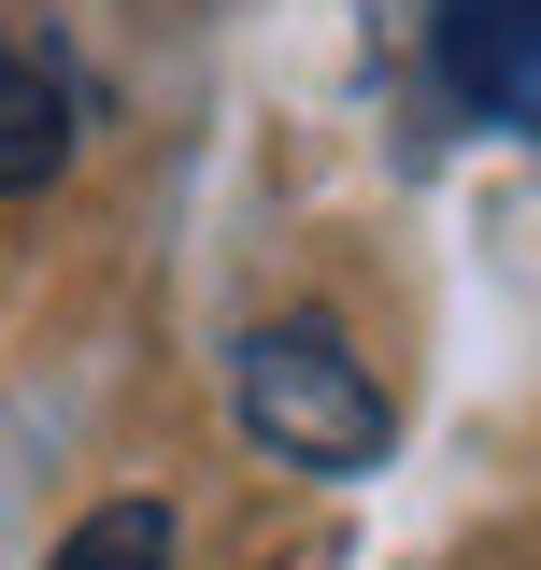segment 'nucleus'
Segmentation results:
<instances>
[{
	"label": "nucleus",
	"mask_w": 541,
	"mask_h": 570,
	"mask_svg": "<svg viewBox=\"0 0 541 570\" xmlns=\"http://www.w3.org/2000/svg\"><path fill=\"white\" fill-rule=\"evenodd\" d=\"M71 129H86L71 71L29 58V43H0V200H43V186L71 171Z\"/></svg>",
	"instance_id": "obj_3"
},
{
	"label": "nucleus",
	"mask_w": 541,
	"mask_h": 570,
	"mask_svg": "<svg viewBox=\"0 0 541 570\" xmlns=\"http://www.w3.org/2000/svg\"><path fill=\"white\" fill-rule=\"evenodd\" d=\"M43 570H171V513H157V499H100Z\"/></svg>",
	"instance_id": "obj_4"
},
{
	"label": "nucleus",
	"mask_w": 541,
	"mask_h": 570,
	"mask_svg": "<svg viewBox=\"0 0 541 570\" xmlns=\"http://www.w3.org/2000/svg\"><path fill=\"white\" fill-rule=\"evenodd\" d=\"M228 400H243V442L257 456H285V471H371L385 456V385H371V356L342 343L328 314H270V328H243V356H228Z\"/></svg>",
	"instance_id": "obj_1"
},
{
	"label": "nucleus",
	"mask_w": 541,
	"mask_h": 570,
	"mask_svg": "<svg viewBox=\"0 0 541 570\" xmlns=\"http://www.w3.org/2000/svg\"><path fill=\"white\" fill-rule=\"evenodd\" d=\"M427 58L484 129L541 142V0H427Z\"/></svg>",
	"instance_id": "obj_2"
}]
</instances>
